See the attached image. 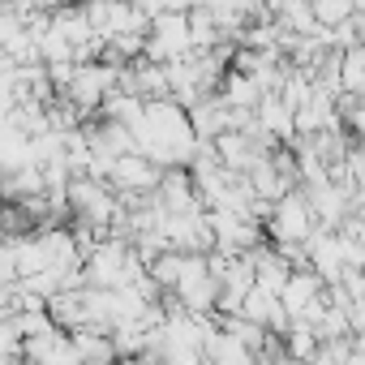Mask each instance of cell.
Here are the masks:
<instances>
[{"label":"cell","instance_id":"obj_1","mask_svg":"<svg viewBox=\"0 0 365 365\" xmlns=\"http://www.w3.org/2000/svg\"><path fill=\"white\" fill-rule=\"evenodd\" d=\"M262 232H267L271 245H305V237L314 232V215H309L301 190H288L284 198L271 202V215H267Z\"/></svg>","mask_w":365,"mask_h":365},{"label":"cell","instance_id":"obj_2","mask_svg":"<svg viewBox=\"0 0 365 365\" xmlns=\"http://www.w3.org/2000/svg\"><path fill=\"white\" fill-rule=\"evenodd\" d=\"M159 172H163V168H155L150 159H142L138 150H129V155L112 159V168H108V180H103V185H108L112 194H155Z\"/></svg>","mask_w":365,"mask_h":365},{"label":"cell","instance_id":"obj_3","mask_svg":"<svg viewBox=\"0 0 365 365\" xmlns=\"http://www.w3.org/2000/svg\"><path fill=\"white\" fill-rule=\"evenodd\" d=\"M275 297H279V305H284V314H288V322H292V318H301V314L322 297V279H318L309 267H292Z\"/></svg>","mask_w":365,"mask_h":365},{"label":"cell","instance_id":"obj_4","mask_svg":"<svg viewBox=\"0 0 365 365\" xmlns=\"http://www.w3.org/2000/svg\"><path fill=\"white\" fill-rule=\"evenodd\" d=\"M43 314L52 318L56 331H78L86 327V288H56L43 301Z\"/></svg>","mask_w":365,"mask_h":365},{"label":"cell","instance_id":"obj_5","mask_svg":"<svg viewBox=\"0 0 365 365\" xmlns=\"http://www.w3.org/2000/svg\"><path fill=\"white\" fill-rule=\"evenodd\" d=\"M202 365H254V352L250 348H241L220 322L207 331V339H202Z\"/></svg>","mask_w":365,"mask_h":365},{"label":"cell","instance_id":"obj_6","mask_svg":"<svg viewBox=\"0 0 365 365\" xmlns=\"http://www.w3.org/2000/svg\"><path fill=\"white\" fill-rule=\"evenodd\" d=\"M335 82H339V95H361V91H365V48H361V43L339 52Z\"/></svg>","mask_w":365,"mask_h":365},{"label":"cell","instance_id":"obj_7","mask_svg":"<svg viewBox=\"0 0 365 365\" xmlns=\"http://www.w3.org/2000/svg\"><path fill=\"white\" fill-rule=\"evenodd\" d=\"M309 14H314L318 31H331V26H339V22L361 14V0H309Z\"/></svg>","mask_w":365,"mask_h":365},{"label":"cell","instance_id":"obj_8","mask_svg":"<svg viewBox=\"0 0 365 365\" xmlns=\"http://www.w3.org/2000/svg\"><path fill=\"white\" fill-rule=\"evenodd\" d=\"M279 348H284V356H288V361H305V356H314L318 335H314L305 322H288V331L279 335Z\"/></svg>","mask_w":365,"mask_h":365},{"label":"cell","instance_id":"obj_9","mask_svg":"<svg viewBox=\"0 0 365 365\" xmlns=\"http://www.w3.org/2000/svg\"><path fill=\"white\" fill-rule=\"evenodd\" d=\"M18 31V18H9V14H0V48H5V39Z\"/></svg>","mask_w":365,"mask_h":365},{"label":"cell","instance_id":"obj_10","mask_svg":"<svg viewBox=\"0 0 365 365\" xmlns=\"http://www.w3.org/2000/svg\"><path fill=\"white\" fill-rule=\"evenodd\" d=\"M0 365H31V361H22V356H0Z\"/></svg>","mask_w":365,"mask_h":365},{"label":"cell","instance_id":"obj_11","mask_svg":"<svg viewBox=\"0 0 365 365\" xmlns=\"http://www.w3.org/2000/svg\"><path fill=\"white\" fill-rule=\"evenodd\" d=\"M73 5H103V0H73Z\"/></svg>","mask_w":365,"mask_h":365},{"label":"cell","instance_id":"obj_12","mask_svg":"<svg viewBox=\"0 0 365 365\" xmlns=\"http://www.w3.org/2000/svg\"><path fill=\"white\" fill-rule=\"evenodd\" d=\"M99 365H112V361H99Z\"/></svg>","mask_w":365,"mask_h":365}]
</instances>
